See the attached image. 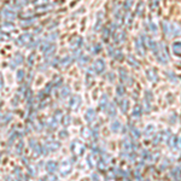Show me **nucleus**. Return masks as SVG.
Listing matches in <instances>:
<instances>
[{"mask_svg":"<svg viewBox=\"0 0 181 181\" xmlns=\"http://www.w3.org/2000/svg\"><path fill=\"white\" fill-rule=\"evenodd\" d=\"M146 75H147V78L151 81V82H157V80H158V76H157V72H156V70L155 69H147L146 70Z\"/></svg>","mask_w":181,"mask_h":181,"instance_id":"nucleus-21","label":"nucleus"},{"mask_svg":"<svg viewBox=\"0 0 181 181\" xmlns=\"http://www.w3.org/2000/svg\"><path fill=\"white\" fill-rule=\"evenodd\" d=\"M87 162H88V164H89V167H91V168H94V167L98 164L99 159L97 158V156H96V152L91 153V155L88 156V158H87Z\"/></svg>","mask_w":181,"mask_h":181,"instance_id":"nucleus-18","label":"nucleus"},{"mask_svg":"<svg viewBox=\"0 0 181 181\" xmlns=\"http://www.w3.org/2000/svg\"><path fill=\"white\" fill-rule=\"evenodd\" d=\"M70 150H71V153L75 156V157H81L83 153H84V150H86V146L84 144H82L80 140H74L70 145Z\"/></svg>","mask_w":181,"mask_h":181,"instance_id":"nucleus-3","label":"nucleus"},{"mask_svg":"<svg viewBox=\"0 0 181 181\" xmlns=\"http://www.w3.org/2000/svg\"><path fill=\"white\" fill-rule=\"evenodd\" d=\"M35 58V53L33 52V53H30V56H29V58H28V65L30 66V65H33V59Z\"/></svg>","mask_w":181,"mask_h":181,"instance_id":"nucleus-49","label":"nucleus"},{"mask_svg":"<svg viewBox=\"0 0 181 181\" xmlns=\"http://www.w3.org/2000/svg\"><path fill=\"white\" fill-rule=\"evenodd\" d=\"M59 137H60V138H64V139H65V138H68V133H66V130H65V129H63V130L59 133Z\"/></svg>","mask_w":181,"mask_h":181,"instance_id":"nucleus-51","label":"nucleus"},{"mask_svg":"<svg viewBox=\"0 0 181 181\" xmlns=\"http://www.w3.org/2000/svg\"><path fill=\"white\" fill-rule=\"evenodd\" d=\"M63 120H64V121H62V122L64 123V126H68V124L70 123V117H69L68 115H66V116H64V117H63Z\"/></svg>","mask_w":181,"mask_h":181,"instance_id":"nucleus-50","label":"nucleus"},{"mask_svg":"<svg viewBox=\"0 0 181 181\" xmlns=\"http://www.w3.org/2000/svg\"><path fill=\"white\" fill-rule=\"evenodd\" d=\"M116 89H117V96H118V97L124 96V87H123L122 84H118Z\"/></svg>","mask_w":181,"mask_h":181,"instance_id":"nucleus-39","label":"nucleus"},{"mask_svg":"<svg viewBox=\"0 0 181 181\" xmlns=\"http://www.w3.org/2000/svg\"><path fill=\"white\" fill-rule=\"evenodd\" d=\"M132 22H133V16L130 15L129 11H127V14L124 15V23H126V26H130Z\"/></svg>","mask_w":181,"mask_h":181,"instance_id":"nucleus-31","label":"nucleus"},{"mask_svg":"<svg viewBox=\"0 0 181 181\" xmlns=\"http://www.w3.org/2000/svg\"><path fill=\"white\" fill-rule=\"evenodd\" d=\"M171 50L174 52L175 56L177 57H181V41H176L171 45Z\"/></svg>","mask_w":181,"mask_h":181,"instance_id":"nucleus-25","label":"nucleus"},{"mask_svg":"<svg viewBox=\"0 0 181 181\" xmlns=\"http://www.w3.org/2000/svg\"><path fill=\"white\" fill-rule=\"evenodd\" d=\"M156 57H157V60L162 64H167L168 60H169V53H168V50H167V45L164 42H157V48H156V52H155Z\"/></svg>","mask_w":181,"mask_h":181,"instance_id":"nucleus-2","label":"nucleus"},{"mask_svg":"<svg viewBox=\"0 0 181 181\" xmlns=\"http://www.w3.org/2000/svg\"><path fill=\"white\" fill-rule=\"evenodd\" d=\"M4 88V80H3V76H2V89Z\"/></svg>","mask_w":181,"mask_h":181,"instance_id":"nucleus-55","label":"nucleus"},{"mask_svg":"<svg viewBox=\"0 0 181 181\" xmlns=\"http://www.w3.org/2000/svg\"><path fill=\"white\" fill-rule=\"evenodd\" d=\"M111 33H110V30H109V28H105L104 30H103V38H104V40H106L108 38H109V35H110Z\"/></svg>","mask_w":181,"mask_h":181,"instance_id":"nucleus-48","label":"nucleus"},{"mask_svg":"<svg viewBox=\"0 0 181 181\" xmlns=\"http://www.w3.org/2000/svg\"><path fill=\"white\" fill-rule=\"evenodd\" d=\"M82 45H83V39H82L81 36H78V35H75V36L70 40V48H72L74 51L80 50V48L82 47Z\"/></svg>","mask_w":181,"mask_h":181,"instance_id":"nucleus-5","label":"nucleus"},{"mask_svg":"<svg viewBox=\"0 0 181 181\" xmlns=\"http://www.w3.org/2000/svg\"><path fill=\"white\" fill-rule=\"evenodd\" d=\"M120 108H121L122 112H127V109H128V100H127V99L120 100Z\"/></svg>","mask_w":181,"mask_h":181,"instance_id":"nucleus-32","label":"nucleus"},{"mask_svg":"<svg viewBox=\"0 0 181 181\" xmlns=\"http://www.w3.org/2000/svg\"><path fill=\"white\" fill-rule=\"evenodd\" d=\"M81 104V98L78 96H72L70 99V109L71 110H77V108Z\"/></svg>","mask_w":181,"mask_h":181,"instance_id":"nucleus-17","label":"nucleus"},{"mask_svg":"<svg viewBox=\"0 0 181 181\" xmlns=\"http://www.w3.org/2000/svg\"><path fill=\"white\" fill-rule=\"evenodd\" d=\"M6 2H8V0H6Z\"/></svg>","mask_w":181,"mask_h":181,"instance_id":"nucleus-57","label":"nucleus"},{"mask_svg":"<svg viewBox=\"0 0 181 181\" xmlns=\"http://www.w3.org/2000/svg\"><path fill=\"white\" fill-rule=\"evenodd\" d=\"M127 59H128V64H129L130 66H133V68H139V63L137 62V59L134 58L133 54H129V56L127 57Z\"/></svg>","mask_w":181,"mask_h":181,"instance_id":"nucleus-27","label":"nucleus"},{"mask_svg":"<svg viewBox=\"0 0 181 181\" xmlns=\"http://www.w3.org/2000/svg\"><path fill=\"white\" fill-rule=\"evenodd\" d=\"M32 39H33V35H32V34L24 33V34L20 35V38H18L17 41H18V44L22 45V46H28L29 42H32Z\"/></svg>","mask_w":181,"mask_h":181,"instance_id":"nucleus-12","label":"nucleus"},{"mask_svg":"<svg viewBox=\"0 0 181 181\" xmlns=\"http://www.w3.org/2000/svg\"><path fill=\"white\" fill-rule=\"evenodd\" d=\"M130 134H132V137H133L134 139H138V138L140 137V132H139L135 127H130Z\"/></svg>","mask_w":181,"mask_h":181,"instance_id":"nucleus-36","label":"nucleus"},{"mask_svg":"<svg viewBox=\"0 0 181 181\" xmlns=\"http://www.w3.org/2000/svg\"><path fill=\"white\" fill-rule=\"evenodd\" d=\"M24 62V58H23V56L21 54V53H16L15 54V57L12 58V60H11V68L12 69H15L17 65H20V64H22Z\"/></svg>","mask_w":181,"mask_h":181,"instance_id":"nucleus-16","label":"nucleus"},{"mask_svg":"<svg viewBox=\"0 0 181 181\" xmlns=\"http://www.w3.org/2000/svg\"><path fill=\"white\" fill-rule=\"evenodd\" d=\"M149 29H150V32H152L153 34H157V27L153 24V23H149Z\"/></svg>","mask_w":181,"mask_h":181,"instance_id":"nucleus-46","label":"nucleus"},{"mask_svg":"<svg viewBox=\"0 0 181 181\" xmlns=\"http://www.w3.org/2000/svg\"><path fill=\"white\" fill-rule=\"evenodd\" d=\"M72 169V162L70 159H64L62 163H60V167H59V173L62 176H65L68 175Z\"/></svg>","mask_w":181,"mask_h":181,"instance_id":"nucleus-4","label":"nucleus"},{"mask_svg":"<svg viewBox=\"0 0 181 181\" xmlns=\"http://www.w3.org/2000/svg\"><path fill=\"white\" fill-rule=\"evenodd\" d=\"M45 146L46 149H48V151H57L59 149V143L54 140H47Z\"/></svg>","mask_w":181,"mask_h":181,"instance_id":"nucleus-19","label":"nucleus"},{"mask_svg":"<svg viewBox=\"0 0 181 181\" xmlns=\"http://www.w3.org/2000/svg\"><path fill=\"white\" fill-rule=\"evenodd\" d=\"M153 133V126H147L146 127V130H145V137H149Z\"/></svg>","mask_w":181,"mask_h":181,"instance_id":"nucleus-43","label":"nucleus"},{"mask_svg":"<svg viewBox=\"0 0 181 181\" xmlns=\"http://www.w3.org/2000/svg\"><path fill=\"white\" fill-rule=\"evenodd\" d=\"M57 169H58L57 162H53V161L47 162V164H46V170H47L50 174H54V171H56Z\"/></svg>","mask_w":181,"mask_h":181,"instance_id":"nucleus-24","label":"nucleus"},{"mask_svg":"<svg viewBox=\"0 0 181 181\" xmlns=\"http://www.w3.org/2000/svg\"><path fill=\"white\" fill-rule=\"evenodd\" d=\"M105 70V62L103 59H97L93 63V71L96 74H102Z\"/></svg>","mask_w":181,"mask_h":181,"instance_id":"nucleus-11","label":"nucleus"},{"mask_svg":"<svg viewBox=\"0 0 181 181\" xmlns=\"http://www.w3.org/2000/svg\"><path fill=\"white\" fill-rule=\"evenodd\" d=\"M173 174L175 175L176 179H181V168H180V167H176V168L173 170Z\"/></svg>","mask_w":181,"mask_h":181,"instance_id":"nucleus-41","label":"nucleus"},{"mask_svg":"<svg viewBox=\"0 0 181 181\" xmlns=\"http://www.w3.org/2000/svg\"><path fill=\"white\" fill-rule=\"evenodd\" d=\"M169 146H171L175 150H181V138H176V137H171L168 140Z\"/></svg>","mask_w":181,"mask_h":181,"instance_id":"nucleus-13","label":"nucleus"},{"mask_svg":"<svg viewBox=\"0 0 181 181\" xmlns=\"http://www.w3.org/2000/svg\"><path fill=\"white\" fill-rule=\"evenodd\" d=\"M96 118H97V114H96V111H94L93 109H88V110L86 111V114H84V120H86L88 123L94 122Z\"/></svg>","mask_w":181,"mask_h":181,"instance_id":"nucleus-15","label":"nucleus"},{"mask_svg":"<svg viewBox=\"0 0 181 181\" xmlns=\"http://www.w3.org/2000/svg\"><path fill=\"white\" fill-rule=\"evenodd\" d=\"M133 2H134V0H126V3H124V9H126L127 11H129V9L132 8Z\"/></svg>","mask_w":181,"mask_h":181,"instance_id":"nucleus-45","label":"nucleus"},{"mask_svg":"<svg viewBox=\"0 0 181 181\" xmlns=\"http://www.w3.org/2000/svg\"><path fill=\"white\" fill-rule=\"evenodd\" d=\"M39 181H44V180H39Z\"/></svg>","mask_w":181,"mask_h":181,"instance_id":"nucleus-56","label":"nucleus"},{"mask_svg":"<svg viewBox=\"0 0 181 181\" xmlns=\"http://www.w3.org/2000/svg\"><path fill=\"white\" fill-rule=\"evenodd\" d=\"M97 177H98V176H97V174H94V175H93V180H94V181H98V179H97Z\"/></svg>","mask_w":181,"mask_h":181,"instance_id":"nucleus-54","label":"nucleus"},{"mask_svg":"<svg viewBox=\"0 0 181 181\" xmlns=\"http://www.w3.org/2000/svg\"><path fill=\"white\" fill-rule=\"evenodd\" d=\"M34 4H35L38 8H39V6H45V5L48 4V0H35Z\"/></svg>","mask_w":181,"mask_h":181,"instance_id":"nucleus-38","label":"nucleus"},{"mask_svg":"<svg viewBox=\"0 0 181 181\" xmlns=\"http://www.w3.org/2000/svg\"><path fill=\"white\" fill-rule=\"evenodd\" d=\"M108 114H109V116L110 117H115V115H116V110H115V105L112 104V103H110L109 104V106H108Z\"/></svg>","mask_w":181,"mask_h":181,"instance_id":"nucleus-33","label":"nucleus"},{"mask_svg":"<svg viewBox=\"0 0 181 181\" xmlns=\"http://www.w3.org/2000/svg\"><path fill=\"white\" fill-rule=\"evenodd\" d=\"M109 97H108V94H103L102 96V99H100V103H99V108L102 109V110H104V111H106V109H108V106H109Z\"/></svg>","mask_w":181,"mask_h":181,"instance_id":"nucleus-23","label":"nucleus"},{"mask_svg":"<svg viewBox=\"0 0 181 181\" xmlns=\"http://www.w3.org/2000/svg\"><path fill=\"white\" fill-rule=\"evenodd\" d=\"M72 59H74V57H71V56H64V57L59 60V65L63 66V68H68V66L71 64Z\"/></svg>","mask_w":181,"mask_h":181,"instance_id":"nucleus-20","label":"nucleus"},{"mask_svg":"<svg viewBox=\"0 0 181 181\" xmlns=\"http://www.w3.org/2000/svg\"><path fill=\"white\" fill-rule=\"evenodd\" d=\"M111 129H112V132H118V130L121 129V123H120V121L114 120V121L111 122Z\"/></svg>","mask_w":181,"mask_h":181,"instance_id":"nucleus-30","label":"nucleus"},{"mask_svg":"<svg viewBox=\"0 0 181 181\" xmlns=\"http://www.w3.org/2000/svg\"><path fill=\"white\" fill-rule=\"evenodd\" d=\"M6 181H17L15 177H12V176H8L6 177Z\"/></svg>","mask_w":181,"mask_h":181,"instance_id":"nucleus-53","label":"nucleus"},{"mask_svg":"<svg viewBox=\"0 0 181 181\" xmlns=\"http://www.w3.org/2000/svg\"><path fill=\"white\" fill-rule=\"evenodd\" d=\"M122 149H123L124 153H130L133 151V144H132V140L129 138L123 139V141H122Z\"/></svg>","mask_w":181,"mask_h":181,"instance_id":"nucleus-14","label":"nucleus"},{"mask_svg":"<svg viewBox=\"0 0 181 181\" xmlns=\"http://www.w3.org/2000/svg\"><path fill=\"white\" fill-rule=\"evenodd\" d=\"M145 97H146V103H151L152 102V94H151V92H150V91H146V92H145Z\"/></svg>","mask_w":181,"mask_h":181,"instance_id":"nucleus-44","label":"nucleus"},{"mask_svg":"<svg viewBox=\"0 0 181 181\" xmlns=\"http://www.w3.org/2000/svg\"><path fill=\"white\" fill-rule=\"evenodd\" d=\"M3 18H5L8 22H12V21H15L17 18V15H16V12L14 10L8 8V9L3 10Z\"/></svg>","mask_w":181,"mask_h":181,"instance_id":"nucleus-8","label":"nucleus"},{"mask_svg":"<svg viewBox=\"0 0 181 181\" xmlns=\"http://www.w3.org/2000/svg\"><path fill=\"white\" fill-rule=\"evenodd\" d=\"M120 77H121V81H122L123 83L128 84V86H130V84L133 83L130 75L128 74V71H127L124 68H120Z\"/></svg>","mask_w":181,"mask_h":181,"instance_id":"nucleus-7","label":"nucleus"},{"mask_svg":"<svg viewBox=\"0 0 181 181\" xmlns=\"http://www.w3.org/2000/svg\"><path fill=\"white\" fill-rule=\"evenodd\" d=\"M24 76H26L24 70H18V71H17V81L22 82V81H23V78H24Z\"/></svg>","mask_w":181,"mask_h":181,"instance_id":"nucleus-40","label":"nucleus"},{"mask_svg":"<svg viewBox=\"0 0 181 181\" xmlns=\"http://www.w3.org/2000/svg\"><path fill=\"white\" fill-rule=\"evenodd\" d=\"M70 94V87L69 86H63L60 88V97L62 98H66Z\"/></svg>","mask_w":181,"mask_h":181,"instance_id":"nucleus-28","label":"nucleus"},{"mask_svg":"<svg viewBox=\"0 0 181 181\" xmlns=\"http://www.w3.org/2000/svg\"><path fill=\"white\" fill-rule=\"evenodd\" d=\"M162 28H163V33L165 34L167 38H173V36L181 35V26L179 23L163 22L162 23Z\"/></svg>","mask_w":181,"mask_h":181,"instance_id":"nucleus-1","label":"nucleus"},{"mask_svg":"<svg viewBox=\"0 0 181 181\" xmlns=\"http://www.w3.org/2000/svg\"><path fill=\"white\" fill-rule=\"evenodd\" d=\"M135 50L141 57L145 56V44H144L143 38H137L135 39Z\"/></svg>","mask_w":181,"mask_h":181,"instance_id":"nucleus-10","label":"nucleus"},{"mask_svg":"<svg viewBox=\"0 0 181 181\" xmlns=\"http://www.w3.org/2000/svg\"><path fill=\"white\" fill-rule=\"evenodd\" d=\"M22 141H20V144H18V146H17V153H21V151H22Z\"/></svg>","mask_w":181,"mask_h":181,"instance_id":"nucleus-52","label":"nucleus"},{"mask_svg":"<svg viewBox=\"0 0 181 181\" xmlns=\"http://www.w3.org/2000/svg\"><path fill=\"white\" fill-rule=\"evenodd\" d=\"M127 39V34L124 30H117L114 33V42L115 44H122Z\"/></svg>","mask_w":181,"mask_h":181,"instance_id":"nucleus-9","label":"nucleus"},{"mask_svg":"<svg viewBox=\"0 0 181 181\" xmlns=\"http://www.w3.org/2000/svg\"><path fill=\"white\" fill-rule=\"evenodd\" d=\"M14 2H15V5H16L17 8H21V6H24V5H27L28 0H14Z\"/></svg>","mask_w":181,"mask_h":181,"instance_id":"nucleus-37","label":"nucleus"},{"mask_svg":"<svg viewBox=\"0 0 181 181\" xmlns=\"http://www.w3.org/2000/svg\"><path fill=\"white\" fill-rule=\"evenodd\" d=\"M11 118H12V115H11V114H9V112H6L5 115L3 114V116H2V120H3V121H2V123H3V126H4V123L6 124V123H8Z\"/></svg>","mask_w":181,"mask_h":181,"instance_id":"nucleus-35","label":"nucleus"},{"mask_svg":"<svg viewBox=\"0 0 181 181\" xmlns=\"http://www.w3.org/2000/svg\"><path fill=\"white\" fill-rule=\"evenodd\" d=\"M77 60H78V65H80V66H84V65L87 64V62L89 60V57L86 56L84 53H81V54L78 56Z\"/></svg>","mask_w":181,"mask_h":181,"instance_id":"nucleus-26","label":"nucleus"},{"mask_svg":"<svg viewBox=\"0 0 181 181\" xmlns=\"http://www.w3.org/2000/svg\"><path fill=\"white\" fill-rule=\"evenodd\" d=\"M54 51H56V45L54 44H52L45 52H44V57L46 58V59H51V58H53V54H54Z\"/></svg>","mask_w":181,"mask_h":181,"instance_id":"nucleus-22","label":"nucleus"},{"mask_svg":"<svg viewBox=\"0 0 181 181\" xmlns=\"http://www.w3.org/2000/svg\"><path fill=\"white\" fill-rule=\"evenodd\" d=\"M133 116H135V117H140V115H141V106L138 104V105H135L134 106V110H133Z\"/></svg>","mask_w":181,"mask_h":181,"instance_id":"nucleus-34","label":"nucleus"},{"mask_svg":"<svg viewBox=\"0 0 181 181\" xmlns=\"http://www.w3.org/2000/svg\"><path fill=\"white\" fill-rule=\"evenodd\" d=\"M144 11H145V4L143 2H140L138 4V8H137V15L138 16H143L144 15Z\"/></svg>","mask_w":181,"mask_h":181,"instance_id":"nucleus-29","label":"nucleus"},{"mask_svg":"<svg viewBox=\"0 0 181 181\" xmlns=\"http://www.w3.org/2000/svg\"><path fill=\"white\" fill-rule=\"evenodd\" d=\"M57 36H58V34L54 32V33H51L48 36H47V40L46 41H50V42H53L56 39H57Z\"/></svg>","mask_w":181,"mask_h":181,"instance_id":"nucleus-42","label":"nucleus"},{"mask_svg":"<svg viewBox=\"0 0 181 181\" xmlns=\"http://www.w3.org/2000/svg\"><path fill=\"white\" fill-rule=\"evenodd\" d=\"M100 50H102V45L100 44H96L94 46H93V53H99L100 52Z\"/></svg>","mask_w":181,"mask_h":181,"instance_id":"nucleus-47","label":"nucleus"},{"mask_svg":"<svg viewBox=\"0 0 181 181\" xmlns=\"http://www.w3.org/2000/svg\"><path fill=\"white\" fill-rule=\"evenodd\" d=\"M141 38H143V40H144V44H145V46L146 47H149L153 53L156 52V48H157V42H155L150 36H147L146 34H143L141 35Z\"/></svg>","mask_w":181,"mask_h":181,"instance_id":"nucleus-6","label":"nucleus"}]
</instances>
